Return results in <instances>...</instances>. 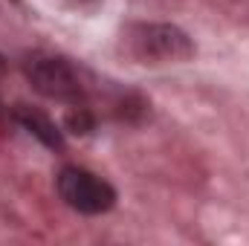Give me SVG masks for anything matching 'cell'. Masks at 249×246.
Returning <instances> with one entry per match:
<instances>
[{
  "label": "cell",
  "mask_w": 249,
  "mask_h": 246,
  "mask_svg": "<svg viewBox=\"0 0 249 246\" xmlns=\"http://www.w3.org/2000/svg\"><path fill=\"white\" fill-rule=\"evenodd\" d=\"M12 116H15V122L20 124L23 130H29L50 151H64V127H58L44 110L29 107V105H15V113Z\"/></svg>",
  "instance_id": "cell-4"
},
{
  "label": "cell",
  "mask_w": 249,
  "mask_h": 246,
  "mask_svg": "<svg viewBox=\"0 0 249 246\" xmlns=\"http://www.w3.org/2000/svg\"><path fill=\"white\" fill-rule=\"evenodd\" d=\"M124 47L142 64H177L194 55V44L171 23H136L124 35Z\"/></svg>",
  "instance_id": "cell-2"
},
{
  "label": "cell",
  "mask_w": 249,
  "mask_h": 246,
  "mask_svg": "<svg viewBox=\"0 0 249 246\" xmlns=\"http://www.w3.org/2000/svg\"><path fill=\"white\" fill-rule=\"evenodd\" d=\"M23 72H26L29 84L47 99H55V102H61L67 107L70 105H90V84H87V78L67 58L35 53V55H29L23 61Z\"/></svg>",
  "instance_id": "cell-1"
},
{
  "label": "cell",
  "mask_w": 249,
  "mask_h": 246,
  "mask_svg": "<svg viewBox=\"0 0 249 246\" xmlns=\"http://www.w3.org/2000/svg\"><path fill=\"white\" fill-rule=\"evenodd\" d=\"M55 188H58V197L78 214H105L116 206V188L105 177L81 165L61 168L55 177Z\"/></svg>",
  "instance_id": "cell-3"
}]
</instances>
